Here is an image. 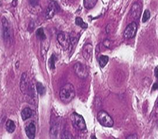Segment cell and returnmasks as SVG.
I'll use <instances>...</instances> for the list:
<instances>
[{
	"mask_svg": "<svg viewBox=\"0 0 158 139\" xmlns=\"http://www.w3.org/2000/svg\"><path fill=\"white\" fill-rule=\"evenodd\" d=\"M75 88L71 84H66L61 88L60 98L64 103L68 104L71 103L75 98Z\"/></svg>",
	"mask_w": 158,
	"mask_h": 139,
	"instance_id": "1",
	"label": "cell"
},
{
	"mask_svg": "<svg viewBox=\"0 0 158 139\" xmlns=\"http://www.w3.org/2000/svg\"><path fill=\"white\" fill-rule=\"evenodd\" d=\"M2 35L4 39V41L7 44L12 43V34L10 29L9 24L8 22L7 19L4 17L2 18Z\"/></svg>",
	"mask_w": 158,
	"mask_h": 139,
	"instance_id": "2",
	"label": "cell"
},
{
	"mask_svg": "<svg viewBox=\"0 0 158 139\" xmlns=\"http://www.w3.org/2000/svg\"><path fill=\"white\" fill-rule=\"evenodd\" d=\"M97 119L99 123L103 126L107 127H112L114 124L112 117L105 110H100L98 112Z\"/></svg>",
	"mask_w": 158,
	"mask_h": 139,
	"instance_id": "3",
	"label": "cell"
},
{
	"mask_svg": "<svg viewBox=\"0 0 158 139\" xmlns=\"http://www.w3.org/2000/svg\"><path fill=\"white\" fill-rule=\"evenodd\" d=\"M70 119L73 126L78 130H83L86 129V123L83 117L78 113L74 112L71 114Z\"/></svg>",
	"mask_w": 158,
	"mask_h": 139,
	"instance_id": "4",
	"label": "cell"
},
{
	"mask_svg": "<svg viewBox=\"0 0 158 139\" xmlns=\"http://www.w3.org/2000/svg\"><path fill=\"white\" fill-rule=\"evenodd\" d=\"M60 7L58 3L55 1H51L46 9L45 19H50L53 18L59 11Z\"/></svg>",
	"mask_w": 158,
	"mask_h": 139,
	"instance_id": "5",
	"label": "cell"
},
{
	"mask_svg": "<svg viewBox=\"0 0 158 139\" xmlns=\"http://www.w3.org/2000/svg\"><path fill=\"white\" fill-rule=\"evenodd\" d=\"M57 40L64 50H67L71 44V36L67 32H60L57 35Z\"/></svg>",
	"mask_w": 158,
	"mask_h": 139,
	"instance_id": "6",
	"label": "cell"
},
{
	"mask_svg": "<svg viewBox=\"0 0 158 139\" xmlns=\"http://www.w3.org/2000/svg\"><path fill=\"white\" fill-rule=\"evenodd\" d=\"M74 70L76 75L82 79L86 78L89 75L88 69L86 66L79 62H78L74 64Z\"/></svg>",
	"mask_w": 158,
	"mask_h": 139,
	"instance_id": "7",
	"label": "cell"
},
{
	"mask_svg": "<svg viewBox=\"0 0 158 139\" xmlns=\"http://www.w3.org/2000/svg\"><path fill=\"white\" fill-rule=\"evenodd\" d=\"M137 32V25L135 22L129 23L124 32V37L126 39H132L136 36Z\"/></svg>",
	"mask_w": 158,
	"mask_h": 139,
	"instance_id": "8",
	"label": "cell"
},
{
	"mask_svg": "<svg viewBox=\"0 0 158 139\" xmlns=\"http://www.w3.org/2000/svg\"><path fill=\"white\" fill-rule=\"evenodd\" d=\"M20 88L22 92L25 94H26L28 92L32 91L30 89V83L28 81V78L27 74L26 73H23L22 74L20 82Z\"/></svg>",
	"mask_w": 158,
	"mask_h": 139,
	"instance_id": "9",
	"label": "cell"
},
{
	"mask_svg": "<svg viewBox=\"0 0 158 139\" xmlns=\"http://www.w3.org/2000/svg\"><path fill=\"white\" fill-rule=\"evenodd\" d=\"M142 12V6L139 2L134 3L130 9V15L135 19H138Z\"/></svg>",
	"mask_w": 158,
	"mask_h": 139,
	"instance_id": "10",
	"label": "cell"
},
{
	"mask_svg": "<svg viewBox=\"0 0 158 139\" xmlns=\"http://www.w3.org/2000/svg\"><path fill=\"white\" fill-rule=\"evenodd\" d=\"M92 53H93V46L90 43L85 44L83 46L82 56L83 58L86 60L89 61L92 58Z\"/></svg>",
	"mask_w": 158,
	"mask_h": 139,
	"instance_id": "11",
	"label": "cell"
},
{
	"mask_svg": "<svg viewBox=\"0 0 158 139\" xmlns=\"http://www.w3.org/2000/svg\"><path fill=\"white\" fill-rule=\"evenodd\" d=\"M25 132L26 134V136L29 139H33L35 137V134H36V126L33 122H30L25 127Z\"/></svg>",
	"mask_w": 158,
	"mask_h": 139,
	"instance_id": "12",
	"label": "cell"
},
{
	"mask_svg": "<svg viewBox=\"0 0 158 139\" xmlns=\"http://www.w3.org/2000/svg\"><path fill=\"white\" fill-rule=\"evenodd\" d=\"M33 115V111L29 108H25L21 112V117L23 120H26L30 118Z\"/></svg>",
	"mask_w": 158,
	"mask_h": 139,
	"instance_id": "13",
	"label": "cell"
},
{
	"mask_svg": "<svg viewBox=\"0 0 158 139\" xmlns=\"http://www.w3.org/2000/svg\"><path fill=\"white\" fill-rule=\"evenodd\" d=\"M98 0H83V5L85 8L88 9L95 7L98 2Z\"/></svg>",
	"mask_w": 158,
	"mask_h": 139,
	"instance_id": "14",
	"label": "cell"
},
{
	"mask_svg": "<svg viewBox=\"0 0 158 139\" xmlns=\"http://www.w3.org/2000/svg\"><path fill=\"white\" fill-rule=\"evenodd\" d=\"M16 126L14 121H12L11 119L8 120L6 123V129L8 132L9 133H12L15 131Z\"/></svg>",
	"mask_w": 158,
	"mask_h": 139,
	"instance_id": "15",
	"label": "cell"
},
{
	"mask_svg": "<svg viewBox=\"0 0 158 139\" xmlns=\"http://www.w3.org/2000/svg\"><path fill=\"white\" fill-rule=\"evenodd\" d=\"M36 36L37 37L38 39H39L41 41H44L46 39V36H45V33L44 30L42 28H39L36 30Z\"/></svg>",
	"mask_w": 158,
	"mask_h": 139,
	"instance_id": "16",
	"label": "cell"
},
{
	"mask_svg": "<svg viewBox=\"0 0 158 139\" xmlns=\"http://www.w3.org/2000/svg\"><path fill=\"white\" fill-rule=\"evenodd\" d=\"M99 64L102 68H103L109 61V57L107 56H100L98 59Z\"/></svg>",
	"mask_w": 158,
	"mask_h": 139,
	"instance_id": "17",
	"label": "cell"
},
{
	"mask_svg": "<svg viewBox=\"0 0 158 139\" xmlns=\"http://www.w3.org/2000/svg\"><path fill=\"white\" fill-rule=\"evenodd\" d=\"M36 89H37L38 93L41 96H43V95L45 94V92H46L45 87L41 82H37V84H36Z\"/></svg>",
	"mask_w": 158,
	"mask_h": 139,
	"instance_id": "18",
	"label": "cell"
},
{
	"mask_svg": "<svg viewBox=\"0 0 158 139\" xmlns=\"http://www.w3.org/2000/svg\"><path fill=\"white\" fill-rule=\"evenodd\" d=\"M76 23L77 26L81 27L83 29H86L88 26V24L85 22H83L82 19L80 17L76 18Z\"/></svg>",
	"mask_w": 158,
	"mask_h": 139,
	"instance_id": "19",
	"label": "cell"
},
{
	"mask_svg": "<svg viewBox=\"0 0 158 139\" xmlns=\"http://www.w3.org/2000/svg\"><path fill=\"white\" fill-rule=\"evenodd\" d=\"M71 36V44L69 47H71L72 49H73L74 48H75L74 47H76V44H77L78 40V37L76 35H70Z\"/></svg>",
	"mask_w": 158,
	"mask_h": 139,
	"instance_id": "20",
	"label": "cell"
},
{
	"mask_svg": "<svg viewBox=\"0 0 158 139\" xmlns=\"http://www.w3.org/2000/svg\"><path fill=\"white\" fill-rule=\"evenodd\" d=\"M56 56L53 54L52 57L50 58L49 60V66L50 67V69H54L55 68V61H56Z\"/></svg>",
	"mask_w": 158,
	"mask_h": 139,
	"instance_id": "21",
	"label": "cell"
},
{
	"mask_svg": "<svg viewBox=\"0 0 158 139\" xmlns=\"http://www.w3.org/2000/svg\"><path fill=\"white\" fill-rule=\"evenodd\" d=\"M61 139H74V137H72V134H71V133L68 131H64L61 134Z\"/></svg>",
	"mask_w": 158,
	"mask_h": 139,
	"instance_id": "22",
	"label": "cell"
},
{
	"mask_svg": "<svg viewBox=\"0 0 158 139\" xmlns=\"http://www.w3.org/2000/svg\"><path fill=\"white\" fill-rule=\"evenodd\" d=\"M150 16H151V14H150V11L148 9H146L143 13V22L145 23V22H146L150 18Z\"/></svg>",
	"mask_w": 158,
	"mask_h": 139,
	"instance_id": "23",
	"label": "cell"
},
{
	"mask_svg": "<svg viewBox=\"0 0 158 139\" xmlns=\"http://www.w3.org/2000/svg\"><path fill=\"white\" fill-rule=\"evenodd\" d=\"M103 43V45L107 48H110V47L111 46V44H112L111 41L109 39H105Z\"/></svg>",
	"mask_w": 158,
	"mask_h": 139,
	"instance_id": "24",
	"label": "cell"
},
{
	"mask_svg": "<svg viewBox=\"0 0 158 139\" xmlns=\"http://www.w3.org/2000/svg\"><path fill=\"white\" fill-rule=\"evenodd\" d=\"M39 1V0H29V3L32 6L35 7V6L38 5Z\"/></svg>",
	"mask_w": 158,
	"mask_h": 139,
	"instance_id": "25",
	"label": "cell"
},
{
	"mask_svg": "<svg viewBox=\"0 0 158 139\" xmlns=\"http://www.w3.org/2000/svg\"><path fill=\"white\" fill-rule=\"evenodd\" d=\"M126 139H138V137H137V135L136 134H131V135L128 136V137H126Z\"/></svg>",
	"mask_w": 158,
	"mask_h": 139,
	"instance_id": "26",
	"label": "cell"
},
{
	"mask_svg": "<svg viewBox=\"0 0 158 139\" xmlns=\"http://www.w3.org/2000/svg\"><path fill=\"white\" fill-rule=\"evenodd\" d=\"M17 3H18V0H13L12 3V6L13 7H16V5H17Z\"/></svg>",
	"mask_w": 158,
	"mask_h": 139,
	"instance_id": "27",
	"label": "cell"
},
{
	"mask_svg": "<svg viewBox=\"0 0 158 139\" xmlns=\"http://www.w3.org/2000/svg\"><path fill=\"white\" fill-rule=\"evenodd\" d=\"M155 75L157 79H158V68H156L155 70Z\"/></svg>",
	"mask_w": 158,
	"mask_h": 139,
	"instance_id": "28",
	"label": "cell"
},
{
	"mask_svg": "<svg viewBox=\"0 0 158 139\" xmlns=\"http://www.w3.org/2000/svg\"><path fill=\"white\" fill-rule=\"evenodd\" d=\"M91 138H92V139H96V137H91Z\"/></svg>",
	"mask_w": 158,
	"mask_h": 139,
	"instance_id": "29",
	"label": "cell"
}]
</instances>
